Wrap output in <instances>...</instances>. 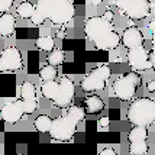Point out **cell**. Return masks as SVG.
Returning a JSON list of instances; mask_svg holds the SVG:
<instances>
[{"label":"cell","mask_w":155,"mask_h":155,"mask_svg":"<svg viewBox=\"0 0 155 155\" xmlns=\"http://www.w3.org/2000/svg\"><path fill=\"white\" fill-rule=\"evenodd\" d=\"M57 90H58V81H57V78H55V80L44 81V84L41 86V93H42V96L51 101H52V99H54L55 94H57Z\"/></svg>","instance_id":"cell-17"},{"label":"cell","mask_w":155,"mask_h":155,"mask_svg":"<svg viewBox=\"0 0 155 155\" xmlns=\"http://www.w3.org/2000/svg\"><path fill=\"white\" fill-rule=\"evenodd\" d=\"M149 2H151V0H149Z\"/></svg>","instance_id":"cell-36"},{"label":"cell","mask_w":155,"mask_h":155,"mask_svg":"<svg viewBox=\"0 0 155 155\" xmlns=\"http://www.w3.org/2000/svg\"><path fill=\"white\" fill-rule=\"evenodd\" d=\"M84 35L99 51H115L120 47V34L113 22L103 16H90L84 22Z\"/></svg>","instance_id":"cell-1"},{"label":"cell","mask_w":155,"mask_h":155,"mask_svg":"<svg viewBox=\"0 0 155 155\" xmlns=\"http://www.w3.org/2000/svg\"><path fill=\"white\" fill-rule=\"evenodd\" d=\"M35 9L57 26H65L75 16V6L71 0H36Z\"/></svg>","instance_id":"cell-2"},{"label":"cell","mask_w":155,"mask_h":155,"mask_svg":"<svg viewBox=\"0 0 155 155\" xmlns=\"http://www.w3.org/2000/svg\"><path fill=\"white\" fill-rule=\"evenodd\" d=\"M65 61V52L61 49V48H54L52 51L48 52V57H47V62L54 65V67H60L64 64Z\"/></svg>","instance_id":"cell-18"},{"label":"cell","mask_w":155,"mask_h":155,"mask_svg":"<svg viewBox=\"0 0 155 155\" xmlns=\"http://www.w3.org/2000/svg\"><path fill=\"white\" fill-rule=\"evenodd\" d=\"M35 47L41 49V51H52L55 48V39L52 36H38L35 41Z\"/></svg>","instance_id":"cell-23"},{"label":"cell","mask_w":155,"mask_h":155,"mask_svg":"<svg viewBox=\"0 0 155 155\" xmlns=\"http://www.w3.org/2000/svg\"><path fill=\"white\" fill-rule=\"evenodd\" d=\"M35 12V5H32L29 0H22L19 5L16 6V13L20 19H31Z\"/></svg>","instance_id":"cell-16"},{"label":"cell","mask_w":155,"mask_h":155,"mask_svg":"<svg viewBox=\"0 0 155 155\" xmlns=\"http://www.w3.org/2000/svg\"><path fill=\"white\" fill-rule=\"evenodd\" d=\"M126 119L132 125L149 128L155 122V100L151 97L132 99L126 110Z\"/></svg>","instance_id":"cell-3"},{"label":"cell","mask_w":155,"mask_h":155,"mask_svg":"<svg viewBox=\"0 0 155 155\" xmlns=\"http://www.w3.org/2000/svg\"><path fill=\"white\" fill-rule=\"evenodd\" d=\"M112 75V68L107 64H100L93 68L86 77H83L80 81V87L86 93H96L106 88V83Z\"/></svg>","instance_id":"cell-6"},{"label":"cell","mask_w":155,"mask_h":155,"mask_svg":"<svg viewBox=\"0 0 155 155\" xmlns=\"http://www.w3.org/2000/svg\"><path fill=\"white\" fill-rule=\"evenodd\" d=\"M13 3L15 0H0V13L9 12L13 7Z\"/></svg>","instance_id":"cell-27"},{"label":"cell","mask_w":155,"mask_h":155,"mask_svg":"<svg viewBox=\"0 0 155 155\" xmlns=\"http://www.w3.org/2000/svg\"><path fill=\"white\" fill-rule=\"evenodd\" d=\"M120 44L126 49H132L136 47H142L145 44V38H143V34L139 28L130 25L122 32Z\"/></svg>","instance_id":"cell-12"},{"label":"cell","mask_w":155,"mask_h":155,"mask_svg":"<svg viewBox=\"0 0 155 155\" xmlns=\"http://www.w3.org/2000/svg\"><path fill=\"white\" fill-rule=\"evenodd\" d=\"M128 65L134 71H147L154 68V51L143 47H136L129 49L126 54Z\"/></svg>","instance_id":"cell-8"},{"label":"cell","mask_w":155,"mask_h":155,"mask_svg":"<svg viewBox=\"0 0 155 155\" xmlns=\"http://www.w3.org/2000/svg\"><path fill=\"white\" fill-rule=\"evenodd\" d=\"M77 126H78V122L65 113L64 116H58L52 119V125L48 134L54 141L70 142L77 134Z\"/></svg>","instance_id":"cell-7"},{"label":"cell","mask_w":155,"mask_h":155,"mask_svg":"<svg viewBox=\"0 0 155 155\" xmlns=\"http://www.w3.org/2000/svg\"><path fill=\"white\" fill-rule=\"evenodd\" d=\"M29 20L32 22V25H35V26H41V25H44V23H45L47 18H45L44 15L41 13L39 10H36V9H35L34 15H32V18H31Z\"/></svg>","instance_id":"cell-26"},{"label":"cell","mask_w":155,"mask_h":155,"mask_svg":"<svg viewBox=\"0 0 155 155\" xmlns=\"http://www.w3.org/2000/svg\"><path fill=\"white\" fill-rule=\"evenodd\" d=\"M16 31V18L10 12L0 13V36L10 38Z\"/></svg>","instance_id":"cell-13"},{"label":"cell","mask_w":155,"mask_h":155,"mask_svg":"<svg viewBox=\"0 0 155 155\" xmlns=\"http://www.w3.org/2000/svg\"><path fill=\"white\" fill-rule=\"evenodd\" d=\"M38 100L31 99V100H23V109H25V115H34L38 109Z\"/></svg>","instance_id":"cell-25"},{"label":"cell","mask_w":155,"mask_h":155,"mask_svg":"<svg viewBox=\"0 0 155 155\" xmlns=\"http://www.w3.org/2000/svg\"><path fill=\"white\" fill-rule=\"evenodd\" d=\"M99 125H100V128H109V125H110V117H109V116H101L100 120H99Z\"/></svg>","instance_id":"cell-28"},{"label":"cell","mask_w":155,"mask_h":155,"mask_svg":"<svg viewBox=\"0 0 155 155\" xmlns=\"http://www.w3.org/2000/svg\"><path fill=\"white\" fill-rule=\"evenodd\" d=\"M52 125V119L48 115H39L35 117L34 120V128L36 129V132L39 134H48Z\"/></svg>","instance_id":"cell-15"},{"label":"cell","mask_w":155,"mask_h":155,"mask_svg":"<svg viewBox=\"0 0 155 155\" xmlns=\"http://www.w3.org/2000/svg\"><path fill=\"white\" fill-rule=\"evenodd\" d=\"M141 83L142 78L141 75L138 74V71L125 73L123 75H119L113 81V86H112L113 94L120 101H130L141 87Z\"/></svg>","instance_id":"cell-4"},{"label":"cell","mask_w":155,"mask_h":155,"mask_svg":"<svg viewBox=\"0 0 155 155\" xmlns=\"http://www.w3.org/2000/svg\"><path fill=\"white\" fill-rule=\"evenodd\" d=\"M148 136H149L148 128L134 125V128L128 132V141L134 142V141H141V139H148Z\"/></svg>","instance_id":"cell-19"},{"label":"cell","mask_w":155,"mask_h":155,"mask_svg":"<svg viewBox=\"0 0 155 155\" xmlns=\"http://www.w3.org/2000/svg\"><path fill=\"white\" fill-rule=\"evenodd\" d=\"M116 7L130 20H143L154 12V2L151 0H116Z\"/></svg>","instance_id":"cell-5"},{"label":"cell","mask_w":155,"mask_h":155,"mask_svg":"<svg viewBox=\"0 0 155 155\" xmlns=\"http://www.w3.org/2000/svg\"><path fill=\"white\" fill-rule=\"evenodd\" d=\"M65 36H67L65 28H62V29H60V31H57V38H58V39H64Z\"/></svg>","instance_id":"cell-32"},{"label":"cell","mask_w":155,"mask_h":155,"mask_svg":"<svg viewBox=\"0 0 155 155\" xmlns=\"http://www.w3.org/2000/svg\"><path fill=\"white\" fill-rule=\"evenodd\" d=\"M36 93H38V90H36L34 83H31L28 80L22 83V86H20V99L22 100L36 99Z\"/></svg>","instance_id":"cell-20"},{"label":"cell","mask_w":155,"mask_h":155,"mask_svg":"<svg viewBox=\"0 0 155 155\" xmlns=\"http://www.w3.org/2000/svg\"><path fill=\"white\" fill-rule=\"evenodd\" d=\"M20 2H22V0H20Z\"/></svg>","instance_id":"cell-37"},{"label":"cell","mask_w":155,"mask_h":155,"mask_svg":"<svg viewBox=\"0 0 155 155\" xmlns=\"http://www.w3.org/2000/svg\"><path fill=\"white\" fill-rule=\"evenodd\" d=\"M58 77V70L57 67L51 65V64H47L39 70V78L42 81H48V80H55Z\"/></svg>","instance_id":"cell-24"},{"label":"cell","mask_w":155,"mask_h":155,"mask_svg":"<svg viewBox=\"0 0 155 155\" xmlns=\"http://www.w3.org/2000/svg\"><path fill=\"white\" fill-rule=\"evenodd\" d=\"M23 68V55L16 47H7L0 54V73L20 71Z\"/></svg>","instance_id":"cell-10"},{"label":"cell","mask_w":155,"mask_h":155,"mask_svg":"<svg viewBox=\"0 0 155 155\" xmlns=\"http://www.w3.org/2000/svg\"><path fill=\"white\" fill-rule=\"evenodd\" d=\"M0 116L6 123H10V125H15L19 120H22V117L25 116L23 100L19 99V100H12L5 103V106L0 109Z\"/></svg>","instance_id":"cell-11"},{"label":"cell","mask_w":155,"mask_h":155,"mask_svg":"<svg viewBox=\"0 0 155 155\" xmlns=\"http://www.w3.org/2000/svg\"><path fill=\"white\" fill-rule=\"evenodd\" d=\"M117 152H116L115 148H112V147H107V148H103L100 151V155H116Z\"/></svg>","instance_id":"cell-29"},{"label":"cell","mask_w":155,"mask_h":155,"mask_svg":"<svg viewBox=\"0 0 155 155\" xmlns=\"http://www.w3.org/2000/svg\"><path fill=\"white\" fill-rule=\"evenodd\" d=\"M67 115L71 116L74 120H77L78 123L84 120V117H86V109L84 106H80V104H70L67 107Z\"/></svg>","instance_id":"cell-22"},{"label":"cell","mask_w":155,"mask_h":155,"mask_svg":"<svg viewBox=\"0 0 155 155\" xmlns=\"http://www.w3.org/2000/svg\"><path fill=\"white\" fill-rule=\"evenodd\" d=\"M103 18H104V19H107V20H110V22H113V18H115V15H113V12H112L110 9H107V10L104 12V15H103Z\"/></svg>","instance_id":"cell-30"},{"label":"cell","mask_w":155,"mask_h":155,"mask_svg":"<svg viewBox=\"0 0 155 155\" xmlns=\"http://www.w3.org/2000/svg\"><path fill=\"white\" fill-rule=\"evenodd\" d=\"M106 107V103L104 100L99 97L97 94L88 96L84 99V109H86V115H97L101 113Z\"/></svg>","instance_id":"cell-14"},{"label":"cell","mask_w":155,"mask_h":155,"mask_svg":"<svg viewBox=\"0 0 155 155\" xmlns=\"http://www.w3.org/2000/svg\"><path fill=\"white\" fill-rule=\"evenodd\" d=\"M115 62H116V64H119V62H122V58H119V57H116V58H115Z\"/></svg>","instance_id":"cell-35"},{"label":"cell","mask_w":155,"mask_h":155,"mask_svg":"<svg viewBox=\"0 0 155 155\" xmlns=\"http://www.w3.org/2000/svg\"><path fill=\"white\" fill-rule=\"evenodd\" d=\"M90 3L93 6H101L103 5V0H90Z\"/></svg>","instance_id":"cell-34"},{"label":"cell","mask_w":155,"mask_h":155,"mask_svg":"<svg viewBox=\"0 0 155 155\" xmlns=\"http://www.w3.org/2000/svg\"><path fill=\"white\" fill-rule=\"evenodd\" d=\"M149 151V143L147 139L129 142V152L132 155H145Z\"/></svg>","instance_id":"cell-21"},{"label":"cell","mask_w":155,"mask_h":155,"mask_svg":"<svg viewBox=\"0 0 155 155\" xmlns=\"http://www.w3.org/2000/svg\"><path fill=\"white\" fill-rule=\"evenodd\" d=\"M147 90H148L149 93H154L155 91V81L154 80H149L147 83Z\"/></svg>","instance_id":"cell-31"},{"label":"cell","mask_w":155,"mask_h":155,"mask_svg":"<svg viewBox=\"0 0 155 155\" xmlns=\"http://www.w3.org/2000/svg\"><path fill=\"white\" fill-rule=\"evenodd\" d=\"M74 96H75L74 81L71 80L68 75H62L58 80V90H57L55 97L52 99V104L58 109H67L73 103Z\"/></svg>","instance_id":"cell-9"},{"label":"cell","mask_w":155,"mask_h":155,"mask_svg":"<svg viewBox=\"0 0 155 155\" xmlns=\"http://www.w3.org/2000/svg\"><path fill=\"white\" fill-rule=\"evenodd\" d=\"M154 26H155V20H151V22L148 23V32H149L151 36L154 35Z\"/></svg>","instance_id":"cell-33"}]
</instances>
